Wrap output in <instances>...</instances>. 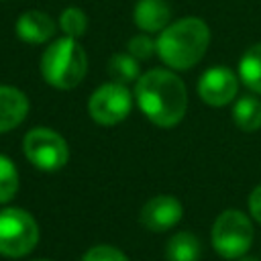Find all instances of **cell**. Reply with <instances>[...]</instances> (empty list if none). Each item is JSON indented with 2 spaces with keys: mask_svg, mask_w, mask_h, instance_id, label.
<instances>
[{
  "mask_svg": "<svg viewBox=\"0 0 261 261\" xmlns=\"http://www.w3.org/2000/svg\"><path fill=\"white\" fill-rule=\"evenodd\" d=\"M141 112L161 128L179 124L188 112V90L171 69H149L135 84Z\"/></svg>",
  "mask_w": 261,
  "mask_h": 261,
  "instance_id": "cell-1",
  "label": "cell"
},
{
  "mask_svg": "<svg viewBox=\"0 0 261 261\" xmlns=\"http://www.w3.org/2000/svg\"><path fill=\"white\" fill-rule=\"evenodd\" d=\"M210 45V29L202 18L186 16L169 22L157 37V55L171 69H190Z\"/></svg>",
  "mask_w": 261,
  "mask_h": 261,
  "instance_id": "cell-2",
  "label": "cell"
},
{
  "mask_svg": "<svg viewBox=\"0 0 261 261\" xmlns=\"http://www.w3.org/2000/svg\"><path fill=\"white\" fill-rule=\"evenodd\" d=\"M43 80L57 90H71L82 84L88 71V55L77 39L61 37L53 41L41 55L39 63Z\"/></svg>",
  "mask_w": 261,
  "mask_h": 261,
  "instance_id": "cell-3",
  "label": "cell"
},
{
  "mask_svg": "<svg viewBox=\"0 0 261 261\" xmlns=\"http://www.w3.org/2000/svg\"><path fill=\"white\" fill-rule=\"evenodd\" d=\"M212 247L222 259H239L249 253L255 230L251 218L241 210H224L212 224Z\"/></svg>",
  "mask_w": 261,
  "mask_h": 261,
  "instance_id": "cell-4",
  "label": "cell"
},
{
  "mask_svg": "<svg viewBox=\"0 0 261 261\" xmlns=\"http://www.w3.org/2000/svg\"><path fill=\"white\" fill-rule=\"evenodd\" d=\"M41 230L31 212L22 208L0 210V255L8 259H20L29 255L39 243Z\"/></svg>",
  "mask_w": 261,
  "mask_h": 261,
  "instance_id": "cell-5",
  "label": "cell"
},
{
  "mask_svg": "<svg viewBox=\"0 0 261 261\" xmlns=\"http://www.w3.org/2000/svg\"><path fill=\"white\" fill-rule=\"evenodd\" d=\"M22 153L41 171H57L69 159L67 141L49 126L31 128L22 139Z\"/></svg>",
  "mask_w": 261,
  "mask_h": 261,
  "instance_id": "cell-6",
  "label": "cell"
},
{
  "mask_svg": "<svg viewBox=\"0 0 261 261\" xmlns=\"http://www.w3.org/2000/svg\"><path fill=\"white\" fill-rule=\"evenodd\" d=\"M133 110V94L124 84L108 82L96 88L88 100V112L94 122L102 126H114L122 122Z\"/></svg>",
  "mask_w": 261,
  "mask_h": 261,
  "instance_id": "cell-7",
  "label": "cell"
},
{
  "mask_svg": "<svg viewBox=\"0 0 261 261\" xmlns=\"http://www.w3.org/2000/svg\"><path fill=\"white\" fill-rule=\"evenodd\" d=\"M239 82V75L230 67L216 65L200 75L198 94L210 106H226L237 98Z\"/></svg>",
  "mask_w": 261,
  "mask_h": 261,
  "instance_id": "cell-8",
  "label": "cell"
},
{
  "mask_svg": "<svg viewBox=\"0 0 261 261\" xmlns=\"http://www.w3.org/2000/svg\"><path fill=\"white\" fill-rule=\"evenodd\" d=\"M184 216V206L175 196H155L147 200L139 212V222L151 232H165L173 228Z\"/></svg>",
  "mask_w": 261,
  "mask_h": 261,
  "instance_id": "cell-9",
  "label": "cell"
},
{
  "mask_svg": "<svg viewBox=\"0 0 261 261\" xmlns=\"http://www.w3.org/2000/svg\"><path fill=\"white\" fill-rule=\"evenodd\" d=\"M14 31H16V37L20 41L31 43V45H39V43L49 41L55 35V22L47 12L27 10L18 16Z\"/></svg>",
  "mask_w": 261,
  "mask_h": 261,
  "instance_id": "cell-10",
  "label": "cell"
},
{
  "mask_svg": "<svg viewBox=\"0 0 261 261\" xmlns=\"http://www.w3.org/2000/svg\"><path fill=\"white\" fill-rule=\"evenodd\" d=\"M29 114V98L14 86H0V135L16 128Z\"/></svg>",
  "mask_w": 261,
  "mask_h": 261,
  "instance_id": "cell-11",
  "label": "cell"
},
{
  "mask_svg": "<svg viewBox=\"0 0 261 261\" xmlns=\"http://www.w3.org/2000/svg\"><path fill=\"white\" fill-rule=\"evenodd\" d=\"M133 20L145 33H161L171 20V8L165 0H139L133 8Z\"/></svg>",
  "mask_w": 261,
  "mask_h": 261,
  "instance_id": "cell-12",
  "label": "cell"
},
{
  "mask_svg": "<svg viewBox=\"0 0 261 261\" xmlns=\"http://www.w3.org/2000/svg\"><path fill=\"white\" fill-rule=\"evenodd\" d=\"M200 241L194 232L181 230L175 232L165 245V261H198L200 259Z\"/></svg>",
  "mask_w": 261,
  "mask_h": 261,
  "instance_id": "cell-13",
  "label": "cell"
},
{
  "mask_svg": "<svg viewBox=\"0 0 261 261\" xmlns=\"http://www.w3.org/2000/svg\"><path fill=\"white\" fill-rule=\"evenodd\" d=\"M232 122L243 133H255L261 128V100L243 96L232 106Z\"/></svg>",
  "mask_w": 261,
  "mask_h": 261,
  "instance_id": "cell-14",
  "label": "cell"
},
{
  "mask_svg": "<svg viewBox=\"0 0 261 261\" xmlns=\"http://www.w3.org/2000/svg\"><path fill=\"white\" fill-rule=\"evenodd\" d=\"M239 80L255 94H261V43L243 53L239 61Z\"/></svg>",
  "mask_w": 261,
  "mask_h": 261,
  "instance_id": "cell-15",
  "label": "cell"
},
{
  "mask_svg": "<svg viewBox=\"0 0 261 261\" xmlns=\"http://www.w3.org/2000/svg\"><path fill=\"white\" fill-rule=\"evenodd\" d=\"M108 73L112 75L114 82L118 84H128V82H137L141 77L139 73V59H135L128 51L126 53H114L108 61Z\"/></svg>",
  "mask_w": 261,
  "mask_h": 261,
  "instance_id": "cell-16",
  "label": "cell"
},
{
  "mask_svg": "<svg viewBox=\"0 0 261 261\" xmlns=\"http://www.w3.org/2000/svg\"><path fill=\"white\" fill-rule=\"evenodd\" d=\"M18 169L12 159L0 153V204L10 202L18 192Z\"/></svg>",
  "mask_w": 261,
  "mask_h": 261,
  "instance_id": "cell-17",
  "label": "cell"
},
{
  "mask_svg": "<svg viewBox=\"0 0 261 261\" xmlns=\"http://www.w3.org/2000/svg\"><path fill=\"white\" fill-rule=\"evenodd\" d=\"M59 27L61 31L65 33V37H71V39H80L86 29H88V18H86V12L77 6H69L61 12L59 16Z\"/></svg>",
  "mask_w": 261,
  "mask_h": 261,
  "instance_id": "cell-18",
  "label": "cell"
},
{
  "mask_svg": "<svg viewBox=\"0 0 261 261\" xmlns=\"http://www.w3.org/2000/svg\"><path fill=\"white\" fill-rule=\"evenodd\" d=\"M128 53L135 57V59H149L153 53H157V41H153L149 35L141 33V35H135L130 37L128 45H126Z\"/></svg>",
  "mask_w": 261,
  "mask_h": 261,
  "instance_id": "cell-19",
  "label": "cell"
},
{
  "mask_svg": "<svg viewBox=\"0 0 261 261\" xmlns=\"http://www.w3.org/2000/svg\"><path fill=\"white\" fill-rule=\"evenodd\" d=\"M82 261H128V257L112 245H96L84 253Z\"/></svg>",
  "mask_w": 261,
  "mask_h": 261,
  "instance_id": "cell-20",
  "label": "cell"
},
{
  "mask_svg": "<svg viewBox=\"0 0 261 261\" xmlns=\"http://www.w3.org/2000/svg\"><path fill=\"white\" fill-rule=\"evenodd\" d=\"M247 204H249V214L253 216V220H257L261 224V184L257 188H253Z\"/></svg>",
  "mask_w": 261,
  "mask_h": 261,
  "instance_id": "cell-21",
  "label": "cell"
},
{
  "mask_svg": "<svg viewBox=\"0 0 261 261\" xmlns=\"http://www.w3.org/2000/svg\"><path fill=\"white\" fill-rule=\"evenodd\" d=\"M237 261H259L257 257H249V255H243V257H239Z\"/></svg>",
  "mask_w": 261,
  "mask_h": 261,
  "instance_id": "cell-22",
  "label": "cell"
},
{
  "mask_svg": "<svg viewBox=\"0 0 261 261\" xmlns=\"http://www.w3.org/2000/svg\"><path fill=\"white\" fill-rule=\"evenodd\" d=\"M35 261H49V259H35Z\"/></svg>",
  "mask_w": 261,
  "mask_h": 261,
  "instance_id": "cell-23",
  "label": "cell"
}]
</instances>
